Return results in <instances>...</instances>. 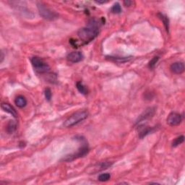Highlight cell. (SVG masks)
I'll return each instance as SVG.
<instances>
[{
  "label": "cell",
  "instance_id": "cell-23",
  "mask_svg": "<svg viewBox=\"0 0 185 185\" xmlns=\"http://www.w3.org/2000/svg\"><path fill=\"white\" fill-rule=\"evenodd\" d=\"M132 4V2H131V1H124V4L125 6H128V7H129L130 5H131V4Z\"/></svg>",
  "mask_w": 185,
  "mask_h": 185
},
{
  "label": "cell",
  "instance_id": "cell-16",
  "mask_svg": "<svg viewBox=\"0 0 185 185\" xmlns=\"http://www.w3.org/2000/svg\"><path fill=\"white\" fill-rule=\"evenodd\" d=\"M109 60L116 61L118 63H124L126 61L130 60V57H114V56H109Z\"/></svg>",
  "mask_w": 185,
  "mask_h": 185
},
{
  "label": "cell",
  "instance_id": "cell-5",
  "mask_svg": "<svg viewBox=\"0 0 185 185\" xmlns=\"http://www.w3.org/2000/svg\"><path fill=\"white\" fill-rule=\"evenodd\" d=\"M88 151H89L88 145L85 140L83 141L82 147L80 148V149L78 150V151H77L76 153H74V154L70 155V156H66L65 158H63V160L65 161H71L75 159L78 158H80V157L85 156V155L88 153Z\"/></svg>",
  "mask_w": 185,
  "mask_h": 185
},
{
  "label": "cell",
  "instance_id": "cell-9",
  "mask_svg": "<svg viewBox=\"0 0 185 185\" xmlns=\"http://www.w3.org/2000/svg\"><path fill=\"white\" fill-rule=\"evenodd\" d=\"M83 55L80 51H73L67 56V59L70 62L77 63L83 60Z\"/></svg>",
  "mask_w": 185,
  "mask_h": 185
},
{
  "label": "cell",
  "instance_id": "cell-8",
  "mask_svg": "<svg viewBox=\"0 0 185 185\" xmlns=\"http://www.w3.org/2000/svg\"><path fill=\"white\" fill-rule=\"evenodd\" d=\"M155 111H156L155 108H153V107L147 109L145 111H144L143 114H141L140 117L138 118V120L137 121L136 124H140V123L144 122V121L149 119L151 118L152 116H153V115L155 114Z\"/></svg>",
  "mask_w": 185,
  "mask_h": 185
},
{
  "label": "cell",
  "instance_id": "cell-13",
  "mask_svg": "<svg viewBox=\"0 0 185 185\" xmlns=\"http://www.w3.org/2000/svg\"><path fill=\"white\" fill-rule=\"evenodd\" d=\"M155 130V127H145L141 129L140 132H139V138L140 139H143L147 136L150 133H152Z\"/></svg>",
  "mask_w": 185,
  "mask_h": 185
},
{
  "label": "cell",
  "instance_id": "cell-6",
  "mask_svg": "<svg viewBox=\"0 0 185 185\" xmlns=\"http://www.w3.org/2000/svg\"><path fill=\"white\" fill-rule=\"evenodd\" d=\"M182 118L181 114L177 112H171L169 114V115L168 116L167 119V124L170 126H177L180 123L182 122Z\"/></svg>",
  "mask_w": 185,
  "mask_h": 185
},
{
  "label": "cell",
  "instance_id": "cell-3",
  "mask_svg": "<svg viewBox=\"0 0 185 185\" xmlns=\"http://www.w3.org/2000/svg\"><path fill=\"white\" fill-rule=\"evenodd\" d=\"M37 8L40 15L45 20H54L58 18L59 15L55 11L51 10L45 4L42 2H38L37 4Z\"/></svg>",
  "mask_w": 185,
  "mask_h": 185
},
{
  "label": "cell",
  "instance_id": "cell-21",
  "mask_svg": "<svg viewBox=\"0 0 185 185\" xmlns=\"http://www.w3.org/2000/svg\"><path fill=\"white\" fill-rule=\"evenodd\" d=\"M159 59V57L158 56H155L149 62V65H148V67H149V68H150V69H153V68L155 67V66H156V63L158 62V61Z\"/></svg>",
  "mask_w": 185,
  "mask_h": 185
},
{
  "label": "cell",
  "instance_id": "cell-22",
  "mask_svg": "<svg viewBox=\"0 0 185 185\" xmlns=\"http://www.w3.org/2000/svg\"><path fill=\"white\" fill-rule=\"evenodd\" d=\"M44 95H45V98L47 100H51V90L50 88H46L45 91H44Z\"/></svg>",
  "mask_w": 185,
  "mask_h": 185
},
{
  "label": "cell",
  "instance_id": "cell-14",
  "mask_svg": "<svg viewBox=\"0 0 185 185\" xmlns=\"http://www.w3.org/2000/svg\"><path fill=\"white\" fill-rule=\"evenodd\" d=\"M16 129H17V123H16L15 121H9L6 127V130L7 132V133L12 134L13 132L16 131Z\"/></svg>",
  "mask_w": 185,
  "mask_h": 185
},
{
  "label": "cell",
  "instance_id": "cell-19",
  "mask_svg": "<svg viewBox=\"0 0 185 185\" xmlns=\"http://www.w3.org/2000/svg\"><path fill=\"white\" fill-rule=\"evenodd\" d=\"M184 137L183 135L177 137V138L174 139L172 142V147H177L178 145H181V144L184 142Z\"/></svg>",
  "mask_w": 185,
  "mask_h": 185
},
{
  "label": "cell",
  "instance_id": "cell-1",
  "mask_svg": "<svg viewBox=\"0 0 185 185\" xmlns=\"http://www.w3.org/2000/svg\"><path fill=\"white\" fill-rule=\"evenodd\" d=\"M100 23L99 20L92 18L89 20L88 26L79 30L77 32V36L83 44L90 43L97 37L99 33Z\"/></svg>",
  "mask_w": 185,
  "mask_h": 185
},
{
  "label": "cell",
  "instance_id": "cell-10",
  "mask_svg": "<svg viewBox=\"0 0 185 185\" xmlns=\"http://www.w3.org/2000/svg\"><path fill=\"white\" fill-rule=\"evenodd\" d=\"M171 71L173 73L177 75H180L182 73H183L184 71V65L182 61H177L171 64L170 67Z\"/></svg>",
  "mask_w": 185,
  "mask_h": 185
},
{
  "label": "cell",
  "instance_id": "cell-2",
  "mask_svg": "<svg viewBox=\"0 0 185 185\" xmlns=\"http://www.w3.org/2000/svg\"><path fill=\"white\" fill-rule=\"evenodd\" d=\"M88 116V112L87 111H78L72 114L71 116H69L64 122V127L69 128L75 125L79 124L80 122H83V120L86 119Z\"/></svg>",
  "mask_w": 185,
  "mask_h": 185
},
{
  "label": "cell",
  "instance_id": "cell-7",
  "mask_svg": "<svg viewBox=\"0 0 185 185\" xmlns=\"http://www.w3.org/2000/svg\"><path fill=\"white\" fill-rule=\"evenodd\" d=\"M111 165H112V163H111V162H109V161L100 162L99 163L93 165L92 166V168H89V169L88 170V172L90 173H97L99 172V171L106 169V168L110 167Z\"/></svg>",
  "mask_w": 185,
  "mask_h": 185
},
{
  "label": "cell",
  "instance_id": "cell-15",
  "mask_svg": "<svg viewBox=\"0 0 185 185\" xmlns=\"http://www.w3.org/2000/svg\"><path fill=\"white\" fill-rule=\"evenodd\" d=\"M158 17L160 18V19L163 21L166 31L168 32V29H169V20H168V18L166 17V15L161 14V13H158Z\"/></svg>",
  "mask_w": 185,
  "mask_h": 185
},
{
  "label": "cell",
  "instance_id": "cell-12",
  "mask_svg": "<svg viewBox=\"0 0 185 185\" xmlns=\"http://www.w3.org/2000/svg\"><path fill=\"white\" fill-rule=\"evenodd\" d=\"M15 104L19 108H24L27 105V100L23 95H18L15 100Z\"/></svg>",
  "mask_w": 185,
  "mask_h": 185
},
{
  "label": "cell",
  "instance_id": "cell-4",
  "mask_svg": "<svg viewBox=\"0 0 185 185\" xmlns=\"http://www.w3.org/2000/svg\"><path fill=\"white\" fill-rule=\"evenodd\" d=\"M32 65L36 71L41 74L46 73L49 71L50 67L46 62H45L41 58L38 56H33L31 59Z\"/></svg>",
  "mask_w": 185,
  "mask_h": 185
},
{
  "label": "cell",
  "instance_id": "cell-20",
  "mask_svg": "<svg viewBox=\"0 0 185 185\" xmlns=\"http://www.w3.org/2000/svg\"><path fill=\"white\" fill-rule=\"evenodd\" d=\"M110 178H111L110 173H101V174H100L99 176V177H98V179H99V181L100 182H106L110 179Z\"/></svg>",
  "mask_w": 185,
  "mask_h": 185
},
{
  "label": "cell",
  "instance_id": "cell-18",
  "mask_svg": "<svg viewBox=\"0 0 185 185\" xmlns=\"http://www.w3.org/2000/svg\"><path fill=\"white\" fill-rule=\"evenodd\" d=\"M111 12L114 14H120L122 12V7H121L119 3L116 2L115 4H114L112 7L111 8Z\"/></svg>",
  "mask_w": 185,
  "mask_h": 185
},
{
  "label": "cell",
  "instance_id": "cell-17",
  "mask_svg": "<svg viewBox=\"0 0 185 185\" xmlns=\"http://www.w3.org/2000/svg\"><path fill=\"white\" fill-rule=\"evenodd\" d=\"M76 87L77 88V90L80 93L83 95H86L88 94V90H87L86 87L83 85V83L82 82H77V84H76Z\"/></svg>",
  "mask_w": 185,
  "mask_h": 185
},
{
  "label": "cell",
  "instance_id": "cell-11",
  "mask_svg": "<svg viewBox=\"0 0 185 185\" xmlns=\"http://www.w3.org/2000/svg\"><path fill=\"white\" fill-rule=\"evenodd\" d=\"M1 107L2 109V110L4 111H5L7 113H9L11 114L13 117L17 118V113L15 109L13 108V107L10 105L9 104H7V103H2L1 105Z\"/></svg>",
  "mask_w": 185,
  "mask_h": 185
}]
</instances>
